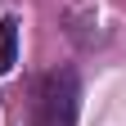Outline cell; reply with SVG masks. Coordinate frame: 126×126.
<instances>
[{"label": "cell", "mask_w": 126, "mask_h": 126, "mask_svg": "<svg viewBox=\"0 0 126 126\" xmlns=\"http://www.w3.org/2000/svg\"><path fill=\"white\" fill-rule=\"evenodd\" d=\"M14 63H18V18L5 14L0 18V77H9Z\"/></svg>", "instance_id": "obj_2"}, {"label": "cell", "mask_w": 126, "mask_h": 126, "mask_svg": "<svg viewBox=\"0 0 126 126\" xmlns=\"http://www.w3.org/2000/svg\"><path fill=\"white\" fill-rule=\"evenodd\" d=\"M81 108V81L72 68L45 72L32 90V126H77Z\"/></svg>", "instance_id": "obj_1"}]
</instances>
